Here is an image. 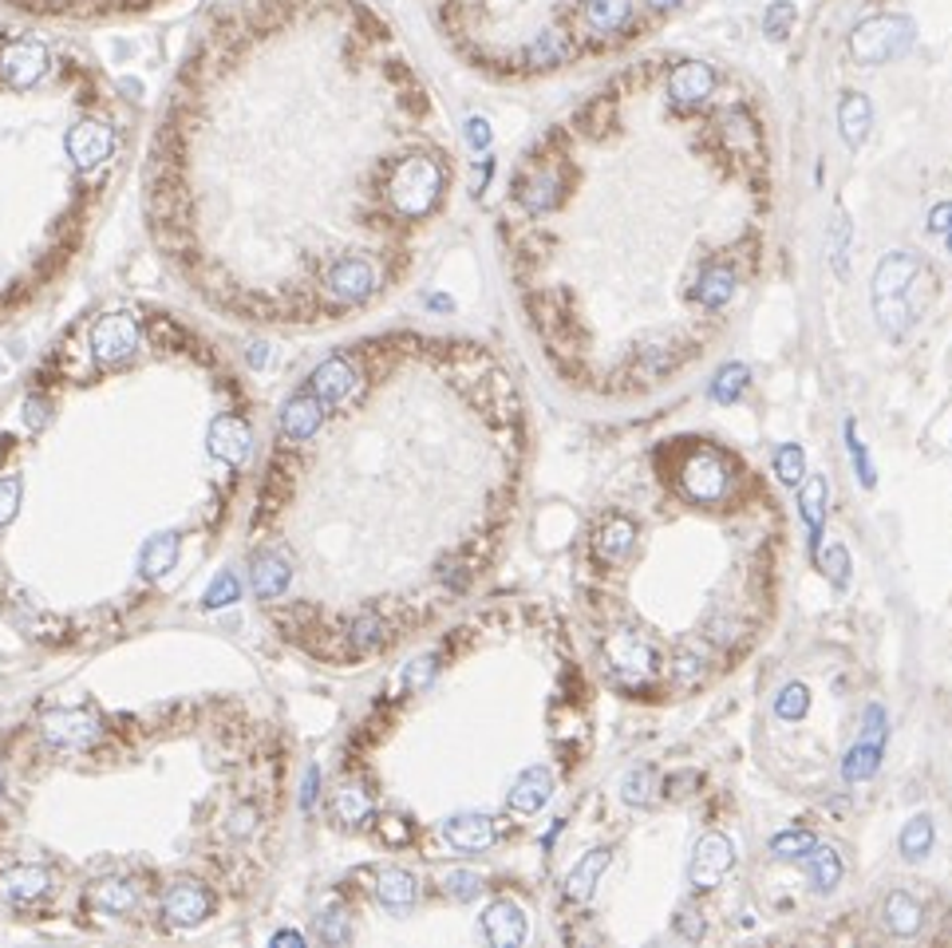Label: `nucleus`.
<instances>
[{
    "mask_svg": "<svg viewBox=\"0 0 952 948\" xmlns=\"http://www.w3.org/2000/svg\"><path fill=\"white\" fill-rule=\"evenodd\" d=\"M826 502H830V486H826V479H822V475H807V479H802V494H799V514H802V526H807L810 557H818V549H822Z\"/></svg>",
    "mask_w": 952,
    "mask_h": 948,
    "instance_id": "obj_14",
    "label": "nucleus"
},
{
    "mask_svg": "<svg viewBox=\"0 0 952 948\" xmlns=\"http://www.w3.org/2000/svg\"><path fill=\"white\" fill-rule=\"evenodd\" d=\"M0 728V917L187 940L269 885L296 743L226 644L131 632Z\"/></svg>",
    "mask_w": 952,
    "mask_h": 948,
    "instance_id": "obj_1",
    "label": "nucleus"
},
{
    "mask_svg": "<svg viewBox=\"0 0 952 948\" xmlns=\"http://www.w3.org/2000/svg\"><path fill=\"white\" fill-rule=\"evenodd\" d=\"M570 55H573V45L566 40V36H561V33H542V36H534V40L525 45L522 64L530 67V72H549V67L566 64Z\"/></svg>",
    "mask_w": 952,
    "mask_h": 948,
    "instance_id": "obj_18",
    "label": "nucleus"
},
{
    "mask_svg": "<svg viewBox=\"0 0 952 948\" xmlns=\"http://www.w3.org/2000/svg\"><path fill=\"white\" fill-rule=\"evenodd\" d=\"M636 549V522L629 514H613V518H605L597 526V534H593V557L601 561V566H621L624 557Z\"/></svg>",
    "mask_w": 952,
    "mask_h": 948,
    "instance_id": "obj_12",
    "label": "nucleus"
},
{
    "mask_svg": "<svg viewBox=\"0 0 952 948\" xmlns=\"http://www.w3.org/2000/svg\"><path fill=\"white\" fill-rule=\"evenodd\" d=\"M715 91V67L703 64V60H684V64L672 67L668 76V96L676 108H696L703 99Z\"/></svg>",
    "mask_w": 952,
    "mask_h": 948,
    "instance_id": "obj_11",
    "label": "nucleus"
},
{
    "mask_svg": "<svg viewBox=\"0 0 952 948\" xmlns=\"http://www.w3.org/2000/svg\"><path fill=\"white\" fill-rule=\"evenodd\" d=\"M262 400L151 305L76 316L0 407V624L88 656L190 597L238 530Z\"/></svg>",
    "mask_w": 952,
    "mask_h": 948,
    "instance_id": "obj_3",
    "label": "nucleus"
},
{
    "mask_svg": "<svg viewBox=\"0 0 952 948\" xmlns=\"http://www.w3.org/2000/svg\"><path fill=\"white\" fill-rule=\"evenodd\" d=\"M633 21V0H585V24L597 36H617Z\"/></svg>",
    "mask_w": 952,
    "mask_h": 948,
    "instance_id": "obj_19",
    "label": "nucleus"
},
{
    "mask_svg": "<svg viewBox=\"0 0 952 948\" xmlns=\"http://www.w3.org/2000/svg\"><path fill=\"white\" fill-rule=\"evenodd\" d=\"M676 933H680V937H688V940H700L703 937V917L696 913V909H684V913L676 917Z\"/></svg>",
    "mask_w": 952,
    "mask_h": 948,
    "instance_id": "obj_32",
    "label": "nucleus"
},
{
    "mask_svg": "<svg viewBox=\"0 0 952 948\" xmlns=\"http://www.w3.org/2000/svg\"><path fill=\"white\" fill-rule=\"evenodd\" d=\"M621 798H624V802H629V807H645L648 798H652V771H645V767H636V771L624 774Z\"/></svg>",
    "mask_w": 952,
    "mask_h": 948,
    "instance_id": "obj_29",
    "label": "nucleus"
},
{
    "mask_svg": "<svg viewBox=\"0 0 952 948\" xmlns=\"http://www.w3.org/2000/svg\"><path fill=\"white\" fill-rule=\"evenodd\" d=\"M479 928L491 945L515 948V945H525V937H530V917H525L522 905L506 901L503 897V901L486 905V913L479 917Z\"/></svg>",
    "mask_w": 952,
    "mask_h": 948,
    "instance_id": "obj_9",
    "label": "nucleus"
},
{
    "mask_svg": "<svg viewBox=\"0 0 952 948\" xmlns=\"http://www.w3.org/2000/svg\"><path fill=\"white\" fill-rule=\"evenodd\" d=\"M727 486H732V470H727L720 451L696 447L680 463V491L691 502H720Z\"/></svg>",
    "mask_w": 952,
    "mask_h": 948,
    "instance_id": "obj_6",
    "label": "nucleus"
},
{
    "mask_svg": "<svg viewBox=\"0 0 952 948\" xmlns=\"http://www.w3.org/2000/svg\"><path fill=\"white\" fill-rule=\"evenodd\" d=\"M807 708H810L807 684H787L775 696V716H778V720H802V716H807Z\"/></svg>",
    "mask_w": 952,
    "mask_h": 948,
    "instance_id": "obj_27",
    "label": "nucleus"
},
{
    "mask_svg": "<svg viewBox=\"0 0 952 948\" xmlns=\"http://www.w3.org/2000/svg\"><path fill=\"white\" fill-rule=\"evenodd\" d=\"M929 273H925V262L917 253L909 250H893L881 257L874 273V316L881 332L889 340H901L909 328L917 325L921 305H925V289H929Z\"/></svg>",
    "mask_w": 952,
    "mask_h": 948,
    "instance_id": "obj_4",
    "label": "nucleus"
},
{
    "mask_svg": "<svg viewBox=\"0 0 952 948\" xmlns=\"http://www.w3.org/2000/svg\"><path fill=\"white\" fill-rule=\"evenodd\" d=\"M886 735H889L886 708H881V704H870V708H865L862 740H858L842 759L846 783H865V779H874L877 767H881V751H886Z\"/></svg>",
    "mask_w": 952,
    "mask_h": 948,
    "instance_id": "obj_7",
    "label": "nucleus"
},
{
    "mask_svg": "<svg viewBox=\"0 0 952 948\" xmlns=\"http://www.w3.org/2000/svg\"><path fill=\"white\" fill-rule=\"evenodd\" d=\"M771 463H775V475L783 486H802V475H807V451H802L799 443H783Z\"/></svg>",
    "mask_w": 952,
    "mask_h": 948,
    "instance_id": "obj_23",
    "label": "nucleus"
},
{
    "mask_svg": "<svg viewBox=\"0 0 952 948\" xmlns=\"http://www.w3.org/2000/svg\"><path fill=\"white\" fill-rule=\"evenodd\" d=\"M917 40V24L909 16H870L850 33V52H854L858 64H889L913 48Z\"/></svg>",
    "mask_w": 952,
    "mask_h": 948,
    "instance_id": "obj_5",
    "label": "nucleus"
},
{
    "mask_svg": "<svg viewBox=\"0 0 952 948\" xmlns=\"http://www.w3.org/2000/svg\"><path fill=\"white\" fill-rule=\"evenodd\" d=\"M735 865V842L720 830H708L700 842H696V850H691L688 861V882L696 889H715V885L727 877V870Z\"/></svg>",
    "mask_w": 952,
    "mask_h": 948,
    "instance_id": "obj_8",
    "label": "nucleus"
},
{
    "mask_svg": "<svg viewBox=\"0 0 952 948\" xmlns=\"http://www.w3.org/2000/svg\"><path fill=\"white\" fill-rule=\"evenodd\" d=\"M522 467V400L498 356L419 332L340 344L262 443L241 542L253 609L308 665H376L491 573Z\"/></svg>",
    "mask_w": 952,
    "mask_h": 948,
    "instance_id": "obj_2",
    "label": "nucleus"
},
{
    "mask_svg": "<svg viewBox=\"0 0 952 948\" xmlns=\"http://www.w3.org/2000/svg\"><path fill=\"white\" fill-rule=\"evenodd\" d=\"M790 28H795V4L790 0H775L763 12V36L766 40H787Z\"/></svg>",
    "mask_w": 952,
    "mask_h": 948,
    "instance_id": "obj_25",
    "label": "nucleus"
},
{
    "mask_svg": "<svg viewBox=\"0 0 952 948\" xmlns=\"http://www.w3.org/2000/svg\"><path fill=\"white\" fill-rule=\"evenodd\" d=\"M846 447H850V455H854V467H858V482H862L865 491H874V482H877V475H874V463H870V455H865V447H862V439H858V427H854V419H846Z\"/></svg>",
    "mask_w": 952,
    "mask_h": 948,
    "instance_id": "obj_28",
    "label": "nucleus"
},
{
    "mask_svg": "<svg viewBox=\"0 0 952 948\" xmlns=\"http://www.w3.org/2000/svg\"><path fill=\"white\" fill-rule=\"evenodd\" d=\"M747 380H751V371H747V364H723L720 371H715V380L708 383V395H712V404H735L739 395H744Z\"/></svg>",
    "mask_w": 952,
    "mask_h": 948,
    "instance_id": "obj_22",
    "label": "nucleus"
},
{
    "mask_svg": "<svg viewBox=\"0 0 952 948\" xmlns=\"http://www.w3.org/2000/svg\"><path fill=\"white\" fill-rule=\"evenodd\" d=\"M443 889H447L455 901H474V897L482 894V877L471 870H455L443 877Z\"/></svg>",
    "mask_w": 952,
    "mask_h": 948,
    "instance_id": "obj_30",
    "label": "nucleus"
},
{
    "mask_svg": "<svg viewBox=\"0 0 952 948\" xmlns=\"http://www.w3.org/2000/svg\"><path fill=\"white\" fill-rule=\"evenodd\" d=\"M944 245H949V257H952V229L944 233Z\"/></svg>",
    "mask_w": 952,
    "mask_h": 948,
    "instance_id": "obj_36",
    "label": "nucleus"
},
{
    "mask_svg": "<svg viewBox=\"0 0 952 948\" xmlns=\"http://www.w3.org/2000/svg\"><path fill=\"white\" fill-rule=\"evenodd\" d=\"M822 569L830 573L834 589L850 585V554H846V545H830V549L822 554Z\"/></svg>",
    "mask_w": 952,
    "mask_h": 948,
    "instance_id": "obj_31",
    "label": "nucleus"
},
{
    "mask_svg": "<svg viewBox=\"0 0 952 948\" xmlns=\"http://www.w3.org/2000/svg\"><path fill=\"white\" fill-rule=\"evenodd\" d=\"M814 846H818V842H814V834H810V830H783V834H775V838H771V854H775V858H783V861L807 858Z\"/></svg>",
    "mask_w": 952,
    "mask_h": 948,
    "instance_id": "obj_24",
    "label": "nucleus"
},
{
    "mask_svg": "<svg viewBox=\"0 0 952 948\" xmlns=\"http://www.w3.org/2000/svg\"><path fill=\"white\" fill-rule=\"evenodd\" d=\"M648 9H676V4H684V0H645Z\"/></svg>",
    "mask_w": 952,
    "mask_h": 948,
    "instance_id": "obj_35",
    "label": "nucleus"
},
{
    "mask_svg": "<svg viewBox=\"0 0 952 948\" xmlns=\"http://www.w3.org/2000/svg\"><path fill=\"white\" fill-rule=\"evenodd\" d=\"M932 838H937V830H932V818L929 814H917V818H909L905 830H901V858L905 861H921V858H929L932 850Z\"/></svg>",
    "mask_w": 952,
    "mask_h": 948,
    "instance_id": "obj_21",
    "label": "nucleus"
},
{
    "mask_svg": "<svg viewBox=\"0 0 952 948\" xmlns=\"http://www.w3.org/2000/svg\"><path fill=\"white\" fill-rule=\"evenodd\" d=\"M929 233H949L952 229V202H937V206L929 210Z\"/></svg>",
    "mask_w": 952,
    "mask_h": 948,
    "instance_id": "obj_33",
    "label": "nucleus"
},
{
    "mask_svg": "<svg viewBox=\"0 0 952 948\" xmlns=\"http://www.w3.org/2000/svg\"><path fill=\"white\" fill-rule=\"evenodd\" d=\"M739 293V269L732 262H708L691 285V301L708 313H720L723 305H732V296Z\"/></svg>",
    "mask_w": 952,
    "mask_h": 948,
    "instance_id": "obj_10",
    "label": "nucleus"
},
{
    "mask_svg": "<svg viewBox=\"0 0 952 948\" xmlns=\"http://www.w3.org/2000/svg\"><path fill=\"white\" fill-rule=\"evenodd\" d=\"M467 142L482 151V147L491 142V123H486V119H471V123H467Z\"/></svg>",
    "mask_w": 952,
    "mask_h": 948,
    "instance_id": "obj_34",
    "label": "nucleus"
},
{
    "mask_svg": "<svg viewBox=\"0 0 952 948\" xmlns=\"http://www.w3.org/2000/svg\"><path fill=\"white\" fill-rule=\"evenodd\" d=\"M376 901L388 909V913H411L419 901V882L416 873L399 870V865H388V870L376 873Z\"/></svg>",
    "mask_w": 952,
    "mask_h": 948,
    "instance_id": "obj_15",
    "label": "nucleus"
},
{
    "mask_svg": "<svg viewBox=\"0 0 952 948\" xmlns=\"http://www.w3.org/2000/svg\"><path fill=\"white\" fill-rule=\"evenodd\" d=\"M830 265L838 269V277L850 273V218L838 214L830 226Z\"/></svg>",
    "mask_w": 952,
    "mask_h": 948,
    "instance_id": "obj_26",
    "label": "nucleus"
},
{
    "mask_svg": "<svg viewBox=\"0 0 952 948\" xmlns=\"http://www.w3.org/2000/svg\"><path fill=\"white\" fill-rule=\"evenodd\" d=\"M881 921H886L893 937H917L921 928H925V909H921V901L913 894L893 889L886 897V905H881Z\"/></svg>",
    "mask_w": 952,
    "mask_h": 948,
    "instance_id": "obj_17",
    "label": "nucleus"
},
{
    "mask_svg": "<svg viewBox=\"0 0 952 948\" xmlns=\"http://www.w3.org/2000/svg\"><path fill=\"white\" fill-rule=\"evenodd\" d=\"M609 861H613V850L609 846H597V850L581 854L577 865L566 873V882H561V894L566 901L573 905H585L593 894H597V882H601V873L609 870Z\"/></svg>",
    "mask_w": 952,
    "mask_h": 948,
    "instance_id": "obj_13",
    "label": "nucleus"
},
{
    "mask_svg": "<svg viewBox=\"0 0 952 948\" xmlns=\"http://www.w3.org/2000/svg\"><path fill=\"white\" fill-rule=\"evenodd\" d=\"M870 127H874V103L862 91H846L842 103H838V131H842V142L850 151H858L865 139H870Z\"/></svg>",
    "mask_w": 952,
    "mask_h": 948,
    "instance_id": "obj_16",
    "label": "nucleus"
},
{
    "mask_svg": "<svg viewBox=\"0 0 952 948\" xmlns=\"http://www.w3.org/2000/svg\"><path fill=\"white\" fill-rule=\"evenodd\" d=\"M807 877L810 885H814V894H834L838 882H842V858H838V850L814 846V850L807 854Z\"/></svg>",
    "mask_w": 952,
    "mask_h": 948,
    "instance_id": "obj_20",
    "label": "nucleus"
}]
</instances>
